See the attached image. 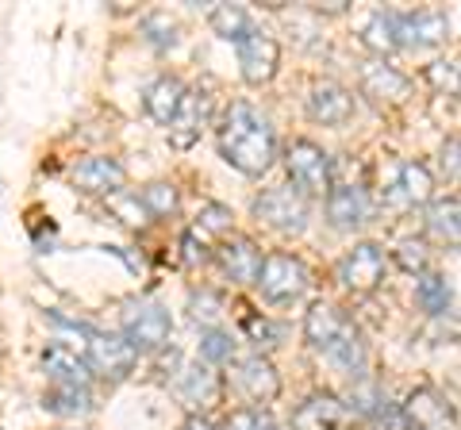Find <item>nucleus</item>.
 Segmentation results:
<instances>
[{
    "instance_id": "f257e3e1",
    "label": "nucleus",
    "mask_w": 461,
    "mask_h": 430,
    "mask_svg": "<svg viewBox=\"0 0 461 430\" xmlns=\"http://www.w3.org/2000/svg\"><path fill=\"white\" fill-rule=\"evenodd\" d=\"M220 154L239 174L262 177V174H269L273 157H277V135H273V127L262 112H254L250 104L235 100V104L223 112V123H220Z\"/></svg>"
},
{
    "instance_id": "f03ea898",
    "label": "nucleus",
    "mask_w": 461,
    "mask_h": 430,
    "mask_svg": "<svg viewBox=\"0 0 461 430\" xmlns=\"http://www.w3.org/2000/svg\"><path fill=\"white\" fill-rule=\"evenodd\" d=\"M304 338L312 342V350H320L327 362H335L342 372H357L366 369V342H362V331L354 327V319L346 315L342 308L327 304H312L308 315H304Z\"/></svg>"
},
{
    "instance_id": "7ed1b4c3",
    "label": "nucleus",
    "mask_w": 461,
    "mask_h": 430,
    "mask_svg": "<svg viewBox=\"0 0 461 430\" xmlns=\"http://www.w3.org/2000/svg\"><path fill=\"white\" fill-rule=\"evenodd\" d=\"M69 331H77L85 338L81 362L89 365V372H100V377H108V381H123L127 372L135 369L139 354L123 335H104V331H93V327H81V323H69Z\"/></svg>"
},
{
    "instance_id": "20e7f679",
    "label": "nucleus",
    "mask_w": 461,
    "mask_h": 430,
    "mask_svg": "<svg viewBox=\"0 0 461 430\" xmlns=\"http://www.w3.org/2000/svg\"><path fill=\"white\" fill-rule=\"evenodd\" d=\"M254 284L266 304L285 308V304H296V300L312 289V273L293 254H269V257H262V269H258Z\"/></svg>"
},
{
    "instance_id": "39448f33",
    "label": "nucleus",
    "mask_w": 461,
    "mask_h": 430,
    "mask_svg": "<svg viewBox=\"0 0 461 430\" xmlns=\"http://www.w3.org/2000/svg\"><path fill=\"white\" fill-rule=\"evenodd\" d=\"M285 169H288V189H296L300 196H323L330 189V157L323 147H315L312 139H296L285 150Z\"/></svg>"
},
{
    "instance_id": "423d86ee",
    "label": "nucleus",
    "mask_w": 461,
    "mask_h": 430,
    "mask_svg": "<svg viewBox=\"0 0 461 430\" xmlns=\"http://www.w3.org/2000/svg\"><path fill=\"white\" fill-rule=\"evenodd\" d=\"M384 269H388V257H384V246L377 242H357L354 250H346L335 265V277L346 292L354 296H369L381 289L384 281Z\"/></svg>"
},
{
    "instance_id": "0eeeda50",
    "label": "nucleus",
    "mask_w": 461,
    "mask_h": 430,
    "mask_svg": "<svg viewBox=\"0 0 461 430\" xmlns=\"http://www.w3.org/2000/svg\"><path fill=\"white\" fill-rule=\"evenodd\" d=\"M120 323H123V338L139 350H162L169 342V331H173V319L162 304H154V300H131V304H123L120 311Z\"/></svg>"
},
{
    "instance_id": "6e6552de",
    "label": "nucleus",
    "mask_w": 461,
    "mask_h": 430,
    "mask_svg": "<svg viewBox=\"0 0 461 430\" xmlns=\"http://www.w3.org/2000/svg\"><path fill=\"white\" fill-rule=\"evenodd\" d=\"M254 215H258V223L269 227V231L300 235L308 227V200L296 189H288V184H277V189H266L254 200Z\"/></svg>"
},
{
    "instance_id": "1a4fd4ad",
    "label": "nucleus",
    "mask_w": 461,
    "mask_h": 430,
    "mask_svg": "<svg viewBox=\"0 0 461 430\" xmlns=\"http://www.w3.org/2000/svg\"><path fill=\"white\" fill-rule=\"evenodd\" d=\"M293 430H357V415L330 392H312L293 415Z\"/></svg>"
},
{
    "instance_id": "9d476101",
    "label": "nucleus",
    "mask_w": 461,
    "mask_h": 430,
    "mask_svg": "<svg viewBox=\"0 0 461 430\" xmlns=\"http://www.w3.org/2000/svg\"><path fill=\"white\" fill-rule=\"evenodd\" d=\"M239 66H242V77L247 85H269L277 77V66H281V47L269 31H254L239 42Z\"/></svg>"
},
{
    "instance_id": "9b49d317",
    "label": "nucleus",
    "mask_w": 461,
    "mask_h": 430,
    "mask_svg": "<svg viewBox=\"0 0 461 430\" xmlns=\"http://www.w3.org/2000/svg\"><path fill=\"white\" fill-rule=\"evenodd\" d=\"M408 430H457V415L435 389H415L408 404H400Z\"/></svg>"
},
{
    "instance_id": "f8f14e48",
    "label": "nucleus",
    "mask_w": 461,
    "mask_h": 430,
    "mask_svg": "<svg viewBox=\"0 0 461 430\" xmlns=\"http://www.w3.org/2000/svg\"><path fill=\"white\" fill-rule=\"evenodd\" d=\"M357 81H362V96H369L377 108L403 104V100L411 96V81L403 77L396 66H384V62H366Z\"/></svg>"
},
{
    "instance_id": "ddd939ff",
    "label": "nucleus",
    "mask_w": 461,
    "mask_h": 430,
    "mask_svg": "<svg viewBox=\"0 0 461 430\" xmlns=\"http://www.w3.org/2000/svg\"><path fill=\"white\" fill-rule=\"evenodd\" d=\"M235 389L250 399V404H273V399L281 396V377L277 369L269 365V357L254 354V357H242L235 365Z\"/></svg>"
},
{
    "instance_id": "4468645a",
    "label": "nucleus",
    "mask_w": 461,
    "mask_h": 430,
    "mask_svg": "<svg viewBox=\"0 0 461 430\" xmlns=\"http://www.w3.org/2000/svg\"><path fill=\"white\" fill-rule=\"evenodd\" d=\"M396 39L400 47H438V42L450 39V20L446 12H435V8H423V12H408L400 16L396 12Z\"/></svg>"
},
{
    "instance_id": "2eb2a0df",
    "label": "nucleus",
    "mask_w": 461,
    "mask_h": 430,
    "mask_svg": "<svg viewBox=\"0 0 461 430\" xmlns=\"http://www.w3.org/2000/svg\"><path fill=\"white\" fill-rule=\"evenodd\" d=\"M308 116L323 127H342L354 116V93L339 81H315L308 89Z\"/></svg>"
},
{
    "instance_id": "dca6fc26",
    "label": "nucleus",
    "mask_w": 461,
    "mask_h": 430,
    "mask_svg": "<svg viewBox=\"0 0 461 430\" xmlns=\"http://www.w3.org/2000/svg\"><path fill=\"white\" fill-rule=\"evenodd\" d=\"M69 177H74V189H81V193H89V196H112V193H120L123 184H127V169L115 162V157L96 154V157H85V162H77Z\"/></svg>"
},
{
    "instance_id": "f3484780",
    "label": "nucleus",
    "mask_w": 461,
    "mask_h": 430,
    "mask_svg": "<svg viewBox=\"0 0 461 430\" xmlns=\"http://www.w3.org/2000/svg\"><path fill=\"white\" fill-rule=\"evenodd\" d=\"M177 396L189 404L193 415H204L223 404V381H220V372H212L208 365H189V369H181V377H177Z\"/></svg>"
},
{
    "instance_id": "a211bd4d",
    "label": "nucleus",
    "mask_w": 461,
    "mask_h": 430,
    "mask_svg": "<svg viewBox=\"0 0 461 430\" xmlns=\"http://www.w3.org/2000/svg\"><path fill=\"white\" fill-rule=\"evenodd\" d=\"M215 262H220L223 277L230 284H254L258 281V269H262V250L254 246V238L230 235V238L220 242V250H215Z\"/></svg>"
},
{
    "instance_id": "6ab92c4d",
    "label": "nucleus",
    "mask_w": 461,
    "mask_h": 430,
    "mask_svg": "<svg viewBox=\"0 0 461 430\" xmlns=\"http://www.w3.org/2000/svg\"><path fill=\"white\" fill-rule=\"evenodd\" d=\"M430 193H435V177H430V169L423 162H403L396 181L388 184L384 193V204L388 208H423Z\"/></svg>"
},
{
    "instance_id": "aec40b11",
    "label": "nucleus",
    "mask_w": 461,
    "mask_h": 430,
    "mask_svg": "<svg viewBox=\"0 0 461 430\" xmlns=\"http://www.w3.org/2000/svg\"><path fill=\"white\" fill-rule=\"evenodd\" d=\"M204 123H208V93L204 89H185L177 116L169 120V142L177 150H189L200 139V131H204Z\"/></svg>"
},
{
    "instance_id": "412c9836",
    "label": "nucleus",
    "mask_w": 461,
    "mask_h": 430,
    "mask_svg": "<svg viewBox=\"0 0 461 430\" xmlns=\"http://www.w3.org/2000/svg\"><path fill=\"white\" fill-rule=\"evenodd\" d=\"M327 219L335 227H357L369 219V193L362 189V184H350L342 181L335 184V189H327Z\"/></svg>"
},
{
    "instance_id": "4be33fe9",
    "label": "nucleus",
    "mask_w": 461,
    "mask_h": 430,
    "mask_svg": "<svg viewBox=\"0 0 461 430\" xmlns=\"http://www.w3.org/2000/svg\"><path fill=\"white\" fill-rule=\"evenodd\" d=\"M42 369L50 372V384H85L89 389V365L81 362V354H74L62 342H54L42 354Z\"/></svg>"
},
{
    "instance_id": "5701e85b",
    "label": "nucleus",
    "mask_w": 461,
    "mask_h": 430,
    "mask_svg": "<svg viewBox=\"0 0 461 430\" xmlns=\"http://www.w3.org/2000/svg\"><path fill=\"white\" fill-rule=\"evenodd\" d=\"M181 96H185V85L177 77H169V74L158 77L150 89H147V112H150V120L169 127V120L177 116V108H181Z\"/></svg>"
},
{
    "instance_id": "b1692460",
    "label": "nucleus",
    "mask_w": 461,
    "mask_h": 430,
    "mask_svg": "<svg viewBox=\"0 0 461 430\" xmlns=\"http://www.w3.org/2000/svg\"><path fill=\"white\" fill-rule=\"evenodd\" d=\"M362 42L373 54H396L400 50V39H396V12H373L362 27Z\"/></svg>"
},
{
    "instance_id": "393cba45",
    "label": "nucleus",
    "mask_w": 461,
    "mask_h": 430,
    "mask_svg": "<svg viewBox=\"0 0 461 430\" xmlns=\"http://www.w3.org/2000/svg\"><path fill=\"white\" fill-rule=\"evenodd\" d=\"M208 20H212V31H215V35H223V39H230V42H242V39L254 31L250 12H247V8H239V4H215Z\"/></svg>"
},
{
    "instance_id": "a878e982",
    "label": "nucleus",
    "mask_w": 461,
    "mask_h": 430,
    "mask_svg": "<svg viewBox=\"0 0 461 430\" xmlns=\"http://www.w3.org/2000/svg\"><path fill=\"white\" fill-rule=\"evenodd\" d=\"M42 404H47V411L54 415H81L89 411V389L85 384H50V392L42 396Z\"/></svg>"
},
{
    "instance_id": "bb28decb",
    "label": "nucleus",
    "mask_w": 461,
    "mask_h": 430,
    "mask_svg": "<svg viewBox=\"0 0 461 430\" xmlns=\"http://www.w3.org/2000/svg\"><path fill=\"white\" fill-rule=\"evenodd\" d=\"M427 227L430 235L446 246H457V196H446V200H435L430 204V215H427Z\"/></svg>"
},
{
    "instance_id": "cd10ccee",
    "label": "nucleus",
    "mask_w": 461,
    "mask_h": 430,
    "mask_svg": "<svg viewBox=\"0 0 461 430\" xmlns=\"http://www.w3.org/2000/svg\"><path fill=\"white\" fill-rule=\"evenodd\" d=\"M415 300H420V308L430 311V315H442V311H450V284H446V277L438 273H420V284H415Z\"/></svg>"
},
{
    "instance_id": "c85d7f7f",
    "label": "nucleus",
    "mask_w": 461,
    "mask_h": 430,
    "mask_svg": "<svg viewBox=\"0 0 461 430\" xmlns=\"http://www.w3.org/2000/svg\"><path fill=\"white\" fill-rule=\"evenodd\" d=\"M139 200H142V208L150 211V219H169V215L177 211V204H181V196H177V189H173L169 181H154V184H147Z\"/></svg>"
},
{
    "instance_id": "c756f323",
    "label": "nucleus",
    "mask_w": 461,
    "mask_h": 430,
    "mask_svg": "<svg viewBox=\"0 0 461 430\" xmlns=\"http://www.w3.org/2000/svg\"><path fill=\"white\" fill-rule=\"evenodd\" d=\"M108 208L120 215V219L127 223V227H150V211L142 208V200H139V193H127V189H120V193H112L108 196Z\"/></svg>"
},
{
    "instance_id": "7c9ffc66",
    "label": "nucleus",
    "mask_w": 461,
    "mask_h": 430,
    "mask_svg": "<svg viewBox=\"0 0 461 430\" xmlns=\"http://www.w3.org/2000/svg\"><path fill=\"white\" fill-rule=\"evenodd\" d=\"M200 357H204L208 365H220V362H230L235 357V342H230L227 331H204V338H200Z\"/></svg>"
},
{
    "instance_id": "2f4dec72",
    "label": "nucleus",
    "mask_w": 461,
    "mask_h": 430,
    "mask_svg": "<svg viewBox=\"0 0 461 430\" xmlns=\"http://www.w3.org/2000/svg\"><path fill=\"white\" fill-rule=\"evenodd\" d=\"M223 430H281V426L262 408H239V411H230V419H227Z\"/></svg>"
},
{
    "instance_id": "473e14b6",
    "label": "nucleus",
    "mask_w": 461,
    "mask_h": 430,
    "mask_svg": "<svg viewBox=\"0 0 461 430\" xmlns=\"http://www.w3.org/2000/svg\"><path fill=\"white\" fill-rule=\"evenodd\" d=\"M230 231V208L223 204H204L196 211V235H227Z\"/></svg>"
},
{
    "instance_id": "72a5a7b5",
    "label": "nucleus",
    "mask_w": 461,
    "mask_h": 430,
    "mask_svg": "<svg viewBox=\"0 0 461 430\" xmlns=\"http://www.w3.org/2000/svg\"><path fill=\"white\" fill-rule=\"evenodd\" d=\"M142 31H147V39L154 42V47H162V50L177 42V23H173L166 12H154V16L142 20Z\"/></svg>"
},
{
    "instance_id": "f704fd0d",
    "label": "nucleus",
    "mask_w": 461,
    "mask_h": 430,
    "mask_svg": "<svg viewBox=\"0 0 461 430\" xmlns=\"http://www.w3.org/2000/svg\"><path fill=\"white\" fill-rule=\"evenodd\" d=\"M396 262L408 269V273H423V269H427V242L403 238L400 246H396Z\"/></svg>"
},
{
    "instance_id": "c9c22d12",
    "label": "nucleus",
    "mask_w": 461,
    "mask_h": 430,
    "mask_svg": "<svg viewBox=\"0 0 461 430\" xmlns=\"http://www.w3.org/2000/svg\"><path fill=\"white\" fill-rule=\"evenodd\" d=\"M427 81L435 85L438 93L457 96V62H430L427 66Z\"/></svg>"
},
{
    "instance_id": "e433bc0d",
    "label": "nucleus",
    "mask_w": 461,
    "mask_h": 430,
    "mask_svg": "<svg viewBox=\"0 0 461 430\" xmlns=\"http://www.w3.org/2000/svg\"><path fill=\"white\" fill-rule=\"evenodd\" d=\"M189 308H193V319L196 323H215L223 315V300L215 296V292H196L189 300Z\"/></svg>"
},
{
    "instance_id": "4c0bfd02",
    "label": "nucleus",
    "mask_w": 461,
    "mask_h": 430,
    "mask_svg": "<svg viewBox=\"0 0 461 430\" xmlns=\"http://www.w3.org/2000/svg\"><path fill=\"white\" fill-rule=\"evenodd\" d=\"M242 327H247V335L254 338V346H277V331H273V323L266 319V315H262V319H258V315H242Z\"/></svg>"
},
{
    "instance_id": "58836bf2",
    "label": "nucleus",
    "mask_w": 461,
    "mask_h": 430,
    "mask_svg": "<svg viewBox=\"0 0 461 430\" xmlns=\"http://www.w3.org/2000/svg\"><path fill=\"white\" fill-rule=\"evenodd\" d=\"M181 250H185V254H181V262H185V265H193V269H196V265H204L208 257H212V254H208V242L200 238L196 231H185V235H181Z\"/></svg>"
},
{
    "instance_id": "ea45409f",
    "label": "nucleus",
    "mask_w": 461,
    "mask_h": 430,
    "mask_svg": "<svg viewBox=\"0 0 461 430\" xmlns=\"http://www.w3.org/2000/svg\"><path fill=\"white\" fill-rule=\"evenodd\" d=\"M442 174L446 177H457V139L450 135V139H446V147H442Z\"/></svg>"
},
{
    "instance_id": "a19ab883",
    "label": "nucleus",
    "mask_w": 461,
    "mask_h": 430,
    "mask_svg": "<svg viewBox=\"0 0 461 430\" xmlns=\"http://www.w3.org/2000/svg\"><path fill=\"white\" fill-rule=\"evenodd\" d=\"M181 430H220V426H215V423H208V419H204V415H193V419H189V423H185Z\"/></svg>"
}]
</instances>
